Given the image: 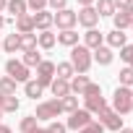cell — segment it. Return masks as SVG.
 Segmentation results:
<instances>
[{
    "label": "cell",
    "instance_id": "obj_1",
    "mask_svg": "<svg viewBox=\"0 0 133 133\" xmlns=\"http://www.w3.org/2000/svg\"><path fill=\"white\" fill-rule=\"evenodd\" d=\"M68 63L73 65V71H76V73H89L91 63H94V57H91V50H89V47H84V44H76V47H71V60H68Z\"/></svg>",
    "mask_w": 133,
    "mask_h": 133
},
{
    "label": "cell",
    "instance_id": "obj_2",
    "mask_svg": "<svg viewBox=\"0 0 133 133\" xmlns=\"http://www.w3.org/2000/svg\"><path fill=\"white\" fill-rule=\"evenodd\" d=\"M112 110L117 115H128L133 110V89L128 86H117L115 94H112Z\"/></svg>",
    "mask_w": 133,
    "mask_h": 133
},
{
    "label": "cell",
    "instance_id": "obj_3",
    "mask_svg": "<svg viewBox=\"0 0 133 133\" xmlns=\"http://www.w3.org/2000/svg\"><path fill=\"white\" fill-rule=\"evenodd\" d=\"M63 112V107H60V99H47V102H39L37 104V112H34V117L37 120H55L57 115Z\"/></svg>",
    "mask_w": 133,
    "mask_h": 133
},
{
    "label": "cell",
    "instance_id": "obj_4",
    "mask_svg": "<svg viewBox=\"0 0 133 133\" xmlns=\"http://www.w3.org/2000/svg\"><path fill=\"white\" fill-rule=\"evenodd\" d=\"M97 115H99V125H102L104 130H115V133H117V130L123 128V115H117L112 107H104V110H99Z\"/></svg>",
    "mask_w": 133,
    "mask_h": 133
},
{
    "label": "cell",
    "instance_id": "obj_5",
    "mask_svg": "<svg viewBox=\"0 0 133 133\" xmlns=\"http://www.w3.org/2000/svg\"><path fill=\"white\" fill-rule=\"evenodd\" d=\"M76 24H78V18H76V11H71V8H63V11L52 13V26H57L60 31L73 29Z\"/></svg>",
    "mask_w": 133,
    "mask_h": 133
},
{
    "label": "cell",
    "instance_id": "obj_6",
    "mask_svg": "<svg viewBox=\"0 0 133 133\" xmlns=\"http://www.w3.org/2000/svg\"><path fill=\"white\" fill-rule=\"evenodd\" d=\"M5 73H8L16 84H26V81H29V68H26L21 60H16V57H11V60L5 63Z\"/></svg>",
    "mask_w": 133,
    "mask_h": 133
},
{
    "label": "cell",
    "instance_id": "obj_7",
    "mask_svg": "<svg viewBox=\"0 0 133 133\" xmlns=\"http://www.w3.org/2000/svg\"><path fill=\"white\" fill-rule=\"evenodd\" d=\"M52 78H55V63H52V60H42V63L37 65V78H34V81H37L42 89H50Z\"/></svg>",
    "mask_w": 133,
    "mask_h": 133
},
{
    "label": "cell",
    "instance_id": "obj_8",
    "mask_svg": "<svg viewBox=\"0 0 133 133\" xmlns=\"http://www.w3.org/2000/svg\"><path fill=\"white\" fill-rule=\"evenodd\" d=\"M91 120H94L91 112H86V110H76V112H71V117H68V123H65V128H68V130H81V128H86Z\"/></svg>",
    "mask_w": 133,
    "mask_h": 133
},
{
    "label": "cell",
    "instance_id": "obj_9",
    "mask_svg": "<svg viewBox=\"0 0 133 133\" xmlns=\"http://www.w3.org/2000/svg\"><path fill=\"white\" fill-rule=\"evenodd\" d=\"M76 18H78V24H81L84 29H97V24H99V13L94 11V5L81 8V11L76 13Z\"/></svg>",
    "mask_w": 133,
    "mask_h": 133
},
{
    "label": "cell",
    "instance_id": "obj_10",
    "mask_svg": "<svg viewBox=\"0 0 133 133\" xmlns=\"http://www.w3.org/2000/svg\"><path fill=\"white\" fill-rule=\"evenodd\" d=\"M31 21H34V31L39 29V31H50V26H52V13L50 11H37V13H31Z\"/></svg>",
    "mask_w": 133,
    "mask_h": 133
},
{
    "label": "cell",
    "instance_id": "obj_11",
    "mask_svg": "<svg viewBox=\"0 0 133 133\" xmlns=\"http://www.w3.org/2000/svg\"><path fill=\"white\" fill-rule=\"evenodd\" d=\"M102 44H104V34L97 31V29H86V34H84V47L97 50V47H102Z\"/></svg>",
    "mask_w": 133,
    "mask_h": 133
},
{
    "label": "cell",
    "instance_id": "obj_12",
    "mask_svg": "<svg viewBox=\"0 0 133 133\" xmlns=\"http://www.w3.org/2000/svg\"><path fill=\"white\" fill-rule=\"evenodd\" d=\"M107 107V102H104V97L102 94H94V97H84V110L86 112H91V115H97L99 110H104Z\"/></svg>",
    "mask_w": 133,
    "mask_h": 133
},
{
    "label": "cell",
    "instance_id": "obj_13",
    "mask_svg": "<svg viewBox=\"0 0 133 133\" xmlns=\"http://www.w3.org/2000/svg\"><path fill=\"white\" fill-rule=\"evenodd\" d=\"M68 84H71V94H78V97H81L91 81H89V76H86V73H76V76H73Z\"/></svg>",
    "mask_w": 133,
    "mask_h": 133
},
{
    "label": "cell",
    "instance_id": "obj_14",
    "mask_svg": "<svg viewBox=\"0 0 133 133\" xmlns=\"http://www.w3.org/2000/svg\"><path fill=\"white\" fill-rule=\"evenodd\" d=\"M50 91H52L55 99H63V97H68V94H71V84H68V81H63V78H52Z\"/></svg>",
    "mask_w": 133,
    "mask_h": 133
},
{
    "label": "cell",
    "instance_id": "obj_15",
    "mask_svg": "<svg viewBox=\"0 0 133 133\" xmlns=\"http://www.w3.org/2000/svg\"><path fill=\"white\" fill-rule=\"evenodd\" d=\"M91 57H94V63H99V65H110L112 63V50L107 47V44H102V47H97L94 52H91Z\"/></svg>",
    "mask_w": 133,
    "mask_h": 133
},
{
    "label": "cell",
    "instance_id": "obj_16",
    "mask_svg": "<svg viewBox=\"0 0 133 133\" xmlns=\"http://www.w3.org/2000/svg\"><path fill=\"white\" fill-rule=\"evenodd\" d=\"M55 37H57V44H63V47H76V44H78L76 29H65V31H60V34H55Z\"/></svg>",
    "mask_w": 133,
    "mask_h": 133
},
{
    "label": "cell",
    "instance_id": "obj_17",
    "mask_svg": "<svg viewBox=\"0 0 133 133\" xmlns=\"http://www.w3.org/2000/svg\"><path fill=\"white\" fill-rule=\"evenodd\" d=\"M16 31L18 34H34V21H31V13H24L16 18Z\"/></svg>",
    "mask_w": 133,
    "mask_h": 133
},
{
    "label": "cell",
    "instance_id": "obj_18",
    "mask_svg": "<svg viewBox=\"0 0 133 133\" xmlns=\"http://www.w3.org/2000/svg\"><path fill=\"white\" fill-rule=\"evenodd\" d=\"M3 50H5L8 55H13L16 50H21V34H18V31H13V34H8V37L3 39Z\"/></svg>",
    "mask_w": 133,
    "mask_h": 133
},
{
    "label": "cell",
    "instance_id": "obj_19",
    "mask_svg": "<svg viewBox=\"0 0 133 133\" xmlns=\"http://www.w3.org/2000/svg\"><path fill=\"white\" fill-rule=\"evenodd\" d=\"M5 11H8V13H13V18H18V16H24V13L29 11V5H26V0H8Z\"/></svg>",
    "mask_w": 133,
    "mask_h": 133
},
{
    "label": "cell",
    "instance_id": "obj_20",
    "mask_svg": "<svg viewBox=\"0 0 133 133\" xmlns=\"http://www.w3.org/2000/svg\"><path fill=\"white\" fill-rule=\"evenodd\" d=\"M55 76L63 78V81H71V78L76 76V71H73L71 63H57V65H55Z\"/></svg>",
    "mask_w": 133,
    "mask_h": 133
},
{
    "label": "cell",
    "instance_id": "obj_21",
    "mask_svg": "<svg viewBox=\"0 0 133 133\" xmlns=\"http://www.w3.org/2000/svg\"><path fill=\"white\" fill-rule=\"evenodd\" d=\"M125 39H128V34L112 29V31L107 34V47H110V50H112V47H125Z\"/></svg>",
    "mask_w": 133,
    "mask_h": 133
},
{
    "label": "cell",
    "instance_id": "obj_22",
    "mask_svg": "<svg viewBox=\"0 0 133 133\" xmlns=\"http://www.w3.org/2000/svg\"><path fill=\"white\" fill-rule=\"evenodd\" d=\"M55 42H57V37H55L52 31H39V34H37V44H39L42 50H52Z\"/></svg>",
    "mask_w": 133,
    "mask_h": 133
},
{
    "label": "cell",
    "instance_id": "obj_23",
    "mask_svg": "<svg viewBox=\"0 0 133 133\" xmlns=\"http://www.w3.org/2000/svg\"><path fill=\"white\" fill-rule=\"evenodd\" d=\"M24 94H26L29 99H34V102H37V97H42V94H44V89H42L34 78H29V81L24 84Z\"/></svg>",
    "mask_w": 133,
    "mask_h": 133
},
{
    "label": "cell",
    "instance_id": "obj_24",
    "mask_svg": "<svg viewBox=\"0 0 133 133\" xmlns=\"http://www.w3.org/2000/svg\"><path fill=\"white\" fill-rule=\"evenodd\" d=\"M0 94L3 97H16V81L11 76H0Z\"/></svg>",
    "mask_w": 133,
    "mask_h": 133
},
{
    "label": "cell",
    "instance_id": "obj_25",
    "mask_svg": "<svg viewBox=\"0 0 133 133\" xmlns=\"http://www.w3.org/2000/svg\"><path fill=\"white\" fill-rule=\"evenodd\" d=\"M112 24H115V29H117V31H125V29H130V26H133V24H130V18L125 16V11H115Z\"/></svg>",
    "mask_w": 133,
    "mask_h": 133
},
{
    "label": "cell",
    "instance_id": "obj_26",
    "mask_svg": "<svg viewBox=\"0 0 133 133\" xmlns=\"http://www.w3.org/2000/svg\"><path fill=\"white\" fill-rule=\"evenodd\" d=\"M94 11L99 13V18L102 16H115V3H112V0H97Z\"/></svg>",
    "mask_w": 133,
    "mask_h": 133
},
{
    "label": "cell",
    "instance_id": "obj_27",
    "mask_svg": "<svg viewBox=\"0 0 133 133\" xmlns=\"http://www.w3.org/2000/svg\"><path fill=\"white\" fill-rule=\"evenodd\" d=\"M21 63L26 65V68H37V65L42 63V55H39L37 50H29V52H24V57H21Z\"/></svg>",
    "mask_w": 133,
    "mask_h": 133
},
{
    "label": "cell",
    "instance_id": "obj_28",
    "mask_svg": "<svg viewBox=\"0 0 133 133\" xmlns=\"http://www.w3.org/2000/svg\"><path fill=\"white\" fill-rule=\"evenodd\" d=\"M37 123H39V120H37L34 115H26V117H24V120L18 123V130H21V133H34V130L39 128Z\"/></svg>",
    "mask_w": 133,
    "mask_h": 133
},
{
    "label": "cell",
    "instance_id": "obj_29",
    "mask_svg": "<svg viewBox=\"0 0 133 133\" xmlns=\"http://www.w3.org/2000/svg\"><path fill=\"white\" fill-rule=\"evenodd\" d=\"M60 107H63V112H76V110H78V97H76V94L63 97V99H60Z\"/></svg>",
    "mask_w": 133,
    "mask_h": 133
},
{
    "label": "cell",
    "instance_id": "obj_30",
    "mask_svg": "<svg viewBox=\"0 0 133 133\" xmlns=\"http://www.w3.org/2000/svg\"><path fill=\"white\" fill-rule=\"evenodd\" d=\"M3 115L5 112H18V107H21V102H18V97H3Z\"/></svg>",
    "mask_w": 133,
    "mask_h": 133
},
{
    "label": "cell",
    "instance_id": "obj_31",
    "mask_svg": "<svg viewBox=\"0 0 133 133\" xmlns=\"http://www.w3.org/2000/svg\"><path fill=\"white\" fill-rule=\"evenodd\" d=\"M21 50L24 52L37 50V34H21Z\"/></svg>",
    "mask_w": 133,
    "mask_h": 133
},
{
    "label": "cell",
    "instance_id": "obj_32",
    "mask_svg": "<svg viewBox=\"0 0 133 133\" xmlns=\"http://www.w3.org/2000/svg\"><path fill=\"white\" fill-rule=\"evenodd\" d=\"M117 76H120V86H128V89L133 86V68H128V65H125Z\"/></svg>",
    "mask_w": 133,
    "mask_h": 133
},
{
    "label": "cell",
    "instance_id": "obj_33",
    "mask_svg": "<svg viewBox=\"0 0 133 133\" xmlns=\"http://www.w3.org/2000/svg\"><path fill=\"white\" fill-rule=\"evenodd\" d=\"M120 57L128 63V68H133V44H125V47H120Z\"/></svg>",
    "mask_w": 133,
    "mask_h": 133
},
{
    "label": "cell",
    "instance_id": "obj_34",
    "mask_svg": "<svg viewBox=\"0 0 133 133\" xmlns=\"http://www.w3.org/2000/svg\"><path fill=\"white\" fill-rule=\"evenodd\" d=\"M76 133H104V128H102L97 120H91L86 128H81V130H76Z\"/></svg>",
    "mask_w": 133,
    "mask_h": 133
},
{
    "label": "cell",
    "instance_id": "obj_35",
    "mask_svg": "<svg viewBox=\"0 0 133 133\" xmlns=\"http://www.w3.org/2000/svg\"><path fill=\"white\" fill-rule=\"evenodd\" d=\"M26 5L37 13V11H47V0H26Z\"/></svg>",
    "mask_w": 133,
    "mask_h": 133
},
{
    "label": "cell",
    "instance_id": "obj_36",
    "mask_svg": "<svg viewBox=\"0 0 133 133\" xmlns=\"http://www.w3.org/2000/svg\"><path fill=\"white\" fill-rule=\"evenodd\" d=\"M47 130H50V133H68V128H65V123H57V120H52V123L47 125Z\"/></svg>",
    "mask_w": 133,
    "mask_h": 133
},
{
    "label": "cell",
    "instance_id": "obj_37",
    "mask_svg": "<svg viewBox=\"0 0 133 133\" xmlns=\"http://www.w3.org/2000/svg\"><path fill=\"white\" fill-rule=\"evenodd\" d=\"M47 5L57 13V11H63V8H68V0H47Z\"/></svg>",
    "mask_w": 133,
    "mask_h": 133
},
{
    "label": "cell",
    "instance_id": "obj_38",
    "mask_svg": "<svg viewBox=\"0 0 133 133\" xmlns=\"http://www.w3.org/2000/svg\"><path fill=\"white\" fill-rule=\"evenodd\" d=\"M115 3V11H125L128 5H133V0H112Z\"/></svg>",
    "mask_w": 133,
    "mask_h": 133
},
{
    "label": "cell",
    "instance_id": "obj_39",
    "mask_svg": "<svg viewBox=\"0 0 133 133\" xmlns=\"http://www.w3.org/2000/svg\"><path fill=\"white\" fill-rule=\"evenodd\" d=\"M94 3H97V0H78V5H81V8H89V5H94Z\"/></svg>",
    "mask_w": 133,
    "mask_h": 133
},
{
    "label": "cell",
    "instance_id": "obj_40",
    "mask_svg": "<svg viewBox=\"0 0 133 133\" xmlns=\"http://www.w3.org/2000/svg\"><path fill=\"white\" fill-rule=\"evenodd\" d=\"M125 16H128V18H130V24H133V5H128V8H125Z\"/></svg>",
    "mask_w": 133,
    "mask_h": 133
},
{
    "label": "cell",
    "instance_id": "obj_41",
    "mask_svg": "<svg viewBox=\"0 0 133 133\" xmlns=\"http://www.w3.org/2000/svg\"><path fill=\"white\" fill-rule=\"evenodd\" d=\"M0 133H13V130H11L8 125H3V123H0Z\"/></svg>",
    "mask_w": 133,
    "mask_h": 133
},
{
    "label": "cell",
    "instance_id": "obj_42",
    "mask_svg": "<svg viewBox=\"0 0 133 133\" xmlns=\"http://www.w3.org/2000/svg\"><path fill=\"white\" fill-rule=\"evenodd\" d=\"M5 5H8V0H0V13L5 11Z\"/></svg>",
    "mask_w": 133,
    "mask_h": 133
},
{
    "label": "cell",
    "instance_id": "obj_43",
    "mask_svg": "<svg viewBox=\"0 0 133 133\" xmlns=\"http://www.w3.org/2000/svg\"><path fill=\"white\" fill-rule=\"evenodd\" d=\"M117 133H133V128H120Z\"/></svg>",
    "mask_w": 133,
    "mask_h": 133
},
{
    "label": "cell",
    "instance_id": "obj_44",
    "mask_svg": "<svg viewBox=\"0 0 133 133\" xmlns=\"http://www.w3.org/2000/svg\"><path fill=\"white\" fill-rule=\"evenodd\" d=\"M34 133H50V130H47V128H37Z\"/></svg>",
    "mask_w": 133,
    "mask_h": 133
},
{
    "label": "cell",
    "instance_id": "obj_45",
    "mask_svg": "<svg viewBox=\"0 0 133 133\" xmlns=\"http://www.w3.org/2000/svg\"><path fill=\"white\" fill-rule=\"evenodd\" d=\"M5 26V18H3V13H0V29H3Z\"/></svg>",
    "mask_w": 133,
    "mask_h": 133
},
{
    "label": "cell",
    "instance_id": "obj_46",
    "mask_svg": "<svg viewBox=\"0 0 133 133\" xmlns=\"http://www.w3.org/2000/svg\"><path fill=\"white\" fill-rule=\"evenodd\" d=\"M0 104H3V94H0ZM0 117H3V107H0Z\"/></svg>",
    "mask_w": 133,
    "mask_h": 133
},
{
    "label": "cell",
    "instance_id": "obj_47",
    "mask_svg": "<svg viewBox=\"0 0 133 133\" xmlns=\"http://www.w3.org/2000/svg\"><path fill=\"white\" fill-rule=\"evenodd\" d=\"M0 50H3V42H0Z\"/></svg>",
    "mask_w": 133,
    "mask_h": 133
},
{
    "label": "cell",
    "instance_id": "obj_48",
    "mask_svg": "<svg viewBox=\"0 0 133 133\" xmlns=\"http://www.w3.org/2000/svg\"><path fill=\"white\" fill-rule=\"evenodd\" d=\"M130 112H133V110H130Z\"/></svg>",
    "mask_w": 133,
    "mask_h": 133
},
{
    "label": "cell",
    "instance_id": "obj_49",
    "mask_svg": "<svg viewBox=\"0 0 133 133\" xmlns=\"http://www.w3.org/2000/svg\"><path fill=\"white\" fill-rule=\"evenodd\" d=\"M130 29H133V26H130Z\"/></svg>",
    "mask_w": 133,
    "mask_h": 133
}]
</instances>
